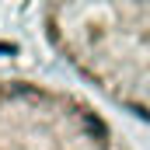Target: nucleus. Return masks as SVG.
<instances>
[{
  "label": "nucleus",
  "mask_w": 150,
  "mask_h": 150,
  "mask_svg": "<svg viewBox=\"0 0 150 150\" xmlns=\"http://www.w3.org/2000/svg\"><path fill=\"white\" fill-rule=\"evenodd\" d=\"M38 18L77 77L150 126V4H45Z\"/></svg>",
  "instance_id": "f257e3e1"
},
{
  "label": "nucleus",
  "mask_w": 150,
  "mask_h": 150,
  "mask_svg": "<svg viewBox=\"0 0 150 150\" xmlns=\"http://www.w3.org/2000/svg\"><path fill=\"white\" fill-rule=\"evenodd\" d=\"M0 150H133L87 98L28 77H0Z\"/></svg>",
  "instance_id": "f03ea898"
}]
</instances>
